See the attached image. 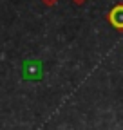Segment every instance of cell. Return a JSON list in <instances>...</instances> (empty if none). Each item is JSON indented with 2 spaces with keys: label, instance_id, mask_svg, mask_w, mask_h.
Wrapping results in <instances>:
<instances>
[{
  "label": "cell",
  "instance_id": "obj_2",
  "mask_svg": "<svg viewBox=\"0 0 123 130\" xmlns=\"http://www.w3.org/2000/svg\"><path fill=\"white\" fill-rule=\"evenodd\" d=\"M109 22L118 31H123V4H118L112 7V11L109 13Z\"/></svg>",
  "mask_w": 123,
  "mask_h": 130
},
{
  "label": "cell",
  "instance_id": "obj_1",
  "mask_svg": "<svg viewBox=\"0 0 123 130\" xmlns=\"http://www.w3.org/2000/svg\"><path fill=\"white\" fill-rule=\"evenodd\" d=\"M24 76L27 79H38L42 76V63L38 60H29L24 63Z\"/></svg>",
  "mask_w": 123,
  "mask_h": 130
},
{
  "label": "cell",
  "instance_id": "obj_3",
  "mask_svg": "<svg viewBox=\"0 0 123 130\" xmlns=\"http://www.w3.org/2000/svg\"><path fill=\"white\" fill-rule=\"evenodd\" d=\"M43 2L47 4V6H51V4H54V2H56V0H43Z\"/></svg>",
  "mask_w": 123,
  "mask_h": 130
},
{
  "label": "cell",
  "instance_id": "obj_4",
  "mask_svg": "<svg viewBox=\"0 0 123 130\" xmlns=\"http://www.w3.org/2000/svg\"><path fill=\"white\" fill-rule=\"evenodd\" d=\"M74 2H76V4H82V2H83V0H74Z\"/></svg>",
  "mask_w": 123,
  "mask_h": 130
}]
</instances>
